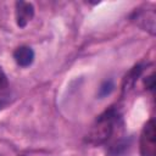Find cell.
Returning <instances> with one entry per match:
<instances>
[{"instance_id": "7a4b0ae2", "label": "cell", "mask_w": 156, "mask_h": 156, "mask_svg": "<svg viewBox=\"0 0 156 156\" xmlns=\"http://www.w3.org/2000/svg\"><path fill=\"white\" fill-rule=\"evenodd\" d=\"M140 154L141 156H156V134L155 122L150 119L143 128L140 136Z\"/></svg>"}, {"instance_id": "30bf717a", "label": "cell", "mask_w": 156, "mask_h": 156, "mask_svg": "<svg viewBox=\"0 0 156 156\" xmlns=\"http://www.w3.org/2000/svg\"><path fill=\"white\" fill-rule=\"evenodd\" d=\"M21 156H24V155H21Z\"/></svg>"}, {"instance_id": "6da1fadb", "label": "cell", "mask_w": 156, "mask_h": 156, "mask_svg": "<svg viewBox=\"0 0 156 156\" xmlns=\"http://www.w3.org/2000/svg\"><path fill=\"white\" fill-rule=\"evenodd\" d=\"M117 122H118V115L113 108L104 112L96 119L95 124L91 127L89 134L87 135V141L94 145L105 143L112 135Z\"/></svg>"}, {"instance_id": "8992f818", "label": "cell", "mask_w": 156, "mask_h": 156, "mask_svg": "<svg viewBox=\"0 0 156 156\" xmlns=\"http://www.w3.org/2000/svg\"><path fill=\"white\" fill-rule=\"evenodd\" d=\"M113 90V83L111 80H106L101 84V87L99 88V96L104 98L106 95H108L111 91Z\"/></svg>"}, {"instance_id": "3957f363", "label": "cell", "mask_w": 156, "mask_h": 156, "mask_svg": "<svg viewBox=\"0 0 156 156\" xmlns=\"http://www.w3.org/2000/svg\"><path fill=\"white\" fill-rule=\"evenodd\" d=\"M133 21L141 27L144 30L150 32L151 34H155V27H156V16L155 11L151 10H143V11H135L133 16Z\"/></svg>"}, {"instance_id": "5b68a950", "label": "cell", "mask_w": 156, "mask_h": 156, "mask_svg": "<svg viewBox=\"0 0 156 156\" xmlns=\"http://www.w3.org/2000/svg\"><path fill=\"white\" fill-rule=\"evenodd\" d=\"M15 61L22 67L29 66L34 60V51L29 46H20L13 52Z\"/></svg>"}, {"instance_id": "277c9868", "label": "cell", "mask_w": 156, "mask_h": 156, "mask_svg": "<svg viewBox=\"0 0 156 156\" xmlns=\"http://www.w3.org/2000/svg\"><path fill=\"white\" fill-rule=\"evenodd\" d=\"M34 16V6L27 1L16 2V22L17 26L23 28Z\"/></svg>"}, {"instance_id": "ba28073f", "label": "cell", "mask_w": 156, "mask_h": 156, "mask_svg": "<svg viewBox=\"0 0 156 156\" xmlns=\"http://www.w3.org/2000/svg\"><path fill=\"white\" fill-rule=\"evenodd\" d=\"M145 85H146L147 89H151V90L154 89V87H155V78H154V74L146 77V79H145Z\"/></svg>"}, {"instance_id": "9c48e42d", "label": "cell", "mask_w": 156, "mask_h": 156, "mask_svg": "<svg viewBox=\"0 0 156 156\" xmlns=\"http://www.w3.org/2000/svg\"><path fill=\"white\" fill-rule=\"evenodd\" d=\"M1 107H2V102L0 101V108H1Z\"/></svg>"}, {"instance_id": "52a82bcc", "label": "cell", "mask_w": 156, "mask_h": 156, "mask_svg": "<svg viewBox=\"0 0 156 156\" xmlns=\"http://www.w3.org/2000/svg\"><path fill=\"white\" fill-rule=\"evenodd\" d=\"M6 87H7V77L0 67V90H4Z\"/></svg>"}]
</instances>
